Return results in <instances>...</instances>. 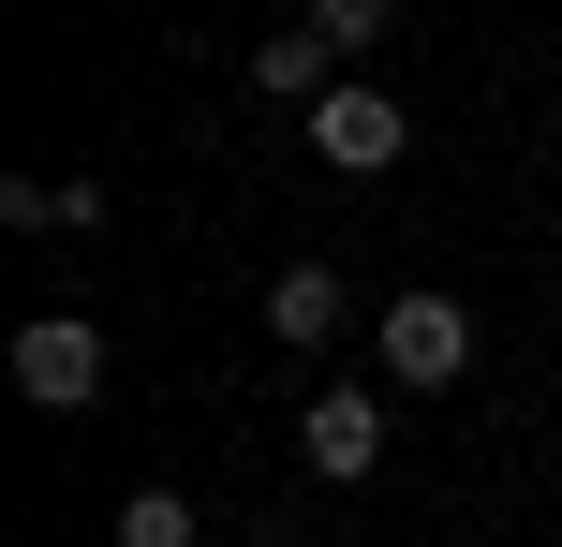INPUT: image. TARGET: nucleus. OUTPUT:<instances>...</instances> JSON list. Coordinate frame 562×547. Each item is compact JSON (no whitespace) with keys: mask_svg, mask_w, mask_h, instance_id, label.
I'll return each mask as SVG.
<instances>
[{"mask_svg":"<svg viewBox=\"0 0 562 547\" xmlns=\"http://www.w3.org/2000/svg\"><path fill=\"white\" fill-rule=\"evenodd\" d=\"M385 371H400V385H459V371H474V311H459L445 282L385 296Z\"/></svg>","mask_w":562,"mask_h":547,"instance_id":"nucleus-2","label":"nucleus"},{"mask_svg":"<svg viewBox=\"0 0 562 547\" xmlns=\"http://www.w3.org/2000/svg\"><path fill=\"white\" fill-rule=\"evenodd\" d=\"M119 547H193V503H178V489H134V503H119Z\"/></svg>","mask_w":562,"mask_h":547,"instance_id":"nucleus-8","label":"nucleus"},{"mask_svg":"<svg viewBox=\"0 0 562 547\" xmlns=\"http://www.w3.org/2000/svg\"><path fill=\"white\" fill-rule=\"evenodd\" d=\"M15 400H45V414H89V400H104V326H89V311H45V326H15Z\"/></svg>","mask_w":562,"mask_h":547,"instance_id":"nucleus-1","label":"nucleus"},{"mask_svg":"<svg viewBox=\"0 0 562 547\" xmlns=\"http://www.w3.org/2000/svg\"><path fill=\"white\" fill-rule=\"evenodd\" d=\"M252 89H281V104H326V89H340V45H326V30H281V45H252Z\"/></svg>","mask_w":562,"mask_h":547,"instance_id":"nucleus-6","label":"nucleus"},{"mask_svg":"<svg viewBox=\"0 0 562 547\" xmlns=\"http://www.w3.org/2000/svg\"><path fill=\"white\" fill-rule=\"evenodd\" d=\"M340 311H356V282H340V266H281V282H267V341H296V355H326Z\"/></svg>","mask_w":562,"mask_h":547,"instance_id":"nucleus-5","label":"nucleus"},{"mask_svg":"<svg viewBox=\"0 0 562 547\" xmlns=\"http://www.w3.org/2000/svg\"><path fill=\"white\" fill-rule=\"evenodd\" d=\"M296 459L326 474V489H356V474L385 459V400H340V385H326V400L296 414Z\"/></svg>","mask_w":562,"mask_h":547,"instance_id":"nucleus-4","label":"nucleus"},{"mask_svg":"<svg viewBox=\"0 0 562 547\" xmlns=\"http://www.w3.org/2000/svg\"><path fill=\"white\" fill-rule=\"evenodd\" d=\"M0 207H15V223H59V237H89V223H104V178H15Z\"/></svg>","mask_w":562,"mask_h":547,"instance_id":"nucleus-7","label":"nucleus"},{"mask_svg":"<svg viewBox=\"0 0 562 547\" xmlns=\"http://www.w3.org/2000/svg\"><path fill=\"white\" fill-rule=\"evenodd\" d=\"M400 148H415V118H400L385 89H326V104H311V163H340V178H385Z\"/></svg>","mask_w":562,"mask_h":547,"instance_id":"nucleus-3","label":"nucleus"},{"mask_svg":"<svg viewBox=\"0 0 562 547\" xmlns=\"http://www.w3.org/2000/svg\"><path fill=\"white\" fill-rule=\"evenodd\" d=\"M311 30H326V45L356 59V45H385V0H311Z\"/></svg>","mask_w":562,"mask_h":547,"instance_id":"nucleus-9","label":"nucleus"}]
</instances>
